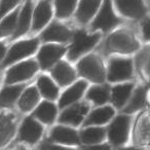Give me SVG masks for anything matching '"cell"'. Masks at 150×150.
I'll use <instances>...</instances> for the list:
<instances>
[{
  "label": "cell",
  "instance_id": "e0dca14e",
  "mask_svg": "<svg viewBox=\"0 0 150 150\" xmlns=\"http://www.w3.org/2000/svg\"><path fill=\"white\" fill-rule=\"evenodd\" d=\"M72 32L67 26L52 22L42 31L40 39L44 42H66L70 39Z\"/></svg>",
  "mask_w": 150,
  "mask_h": 150
},
{
  "label": "cell",
  "instance_id": "7c38bea8",
  "mask_svg": "<svg viewBox=\"0 0 150 150\" xmlns=\"http://www.w3.org/2000/svg\"><path fill=\"white\" fill-rule=\"evenodd\" d=\"M18 127V117L13 112H0V148L4 147L15 137Z\"/></svg>",
  "mask_w": 150,
  "mask_h": 150
},
{
  "label": "cell",
  "instance_id": "30bf717a",
  "mask_svg": "<svg viewBox=\"0 0 150 150\" xmlns=\"http://www.w3.org/2000/svg\"><path fill=\"white\" fill-rule=\"evenodd\" d=\"M66 47L60 44H43L37 54V62L41 69L45 70L52 67L61 60L66 52Z\"/></svg>",
  "mask_w": 150,
  "mask_h": 150
},
{
  "label": "cell",
  "instance_id": "44dd1931",
  "mask_svg": "<svg viewBox=\"0 0 150 150\" xmlns=\"http://www.w3.org/2000/svg\"><path fill=\"white\" fill-rule=\"evenodd\" d=\"M148 86H140L134 93H132L127 105L123 108L122 112L125 114H132L138 110H142L148 106Z\"/></svg>",
  "mask_w": 150,
  "mask_h": 150
},
{
  "label": "cell",
  "instance_id": "7402d4cb",
  "mask_svg": "<svg viewBox=\"0 0 150 150\" xmlns=\"http://www.w3.org/2000/svg\"><path fill=\"white\" fill-rule=\"evenodd\" d=\"M39 101L40 94L38 92L37 86H31L29 88H24L17 102L20 110L24 113H28L34 110V108L38 105Z\"/></svg>",
  "mask_w": 150,
  "mask_h": 150
},
{
  "label": "cell",
  "instance_id": "8992f818",
  "mask_svg": "<svg viewBox=\"0 0 150 150\" xmlns=\"http://www.w3.org/2000/svg\"><path fill=\"white\" fill-rule=\"evenodd\" d=\"M132 118L129 115L122 114L115 117L108 127L107 137L111 144L116 146L123 145L127 142L131 129Z\"/></svg>",
  "mask_w": 150,
  "mask_h": 150
},
{
  "label": "cell",
  "instance_id": "2e32d148",
  "mask_svg": "<svg viewBox=\"0 0 150 150\" xmlns=\"http://www.w3.org/2000/svg\"><path fill=\"white\" fill-rule=\"evenodd\" d=\"M50 74L60 86H68L76 79V71L66 61H58L52 67Z\"/></svg>",
  "mask_w": 150,
  "mask_h": 150
},
{
  "label": "cell",
  "instance_id": "484cf974",
  "mask_svg": "<svg viewBox=\"0 0 150 150\" xmlns=\"http://www.w3.org/2000/svg\"><path fill=\"white\" fill-rule=\"evenodd\" d=\"M102 0H80L76 11V19L80 24H88L96 16Z\"/></svg>",
  "mask_w": 150,
  "mask_h": 150
},
{
  "label": "cell",
  "instance_id": "d4e9b609",
  "mask_svg": "<svg viewBox=\"0 0 150 150\" xmlns=\"http://www.w3.org/2000/svg\"><path fill=\"white\" fill-rule=\"evenodd\" d=\"M26 88V83L6 84L5 88L0 91V107L11 108L17 103L22 92Z\"/></svg>",
  "mask_w": 150,
  "mask_h": 150
},
{
  "label": "cell",
  "instance_id": "1f68e13d",
  "mask_svg": "<svg viewBox=\"0 0 150 150\" xmlns=\"http://www.w3.org/2000/svg\"><path fill=\"white\" fill-rule=\"evenodd\" d=\"M78 0H54L56 16L58 19H66L74 13Z\"/></svg>",
  "mask_w": 150,
  "mask_h": 150
},
{
  "label": "cell",
  "instance_id": "f546056e",
  "mask_svg": "<svg viewBox=\"0 0 150 150\" xmlns=\"http://www.w3.org/2000/svg\"><path fill=\"white\" fill-rule=\"evenodd\" d=\"M20 9H21V7L17 6L13 9V11L8 13L0 20V38H4L13 35L16 27H17V21Z\"/></svg>",
  "mask_w": 150,
  "mask_h": 150
},
{
  "label": "cell",
  "instance_id": "277c9868",
  "mask_svg": "<svg viewBox=\"0 0 150 150\" xmlns=\"http://www.w3.org/2000/svg\"><path fill=\"white\" fill-rule=\"evenodd\" d=\"M39 69L38 62L34 59L22 61L11 66L5 73V84H15L29 80Z\"/></svg>",
  "mask_w": 150,
  "mask_h": 150
},
{
  "label": "cell",
  "instance_id": "f1b7e54d",
  "mask_svg": "<svg viewBox=\"0 0 150 150\" xmlns=\"http://www.w3.org/2000/svg\"><path fill=\"white\" fill-rule=\"evenodd\" d=\"M37 88L40 96L48 101H54L59 98V88L47 75H40L37 79Z\"/></svg>",
  "mask_w": 150,
  "mask_h": 150
},
{
  "label": "cell",
  "instance_id": "d6a6232c",
  "mask_svg": "<svg viewBox=\"0 0 150 150\" xmlns=\"http://www.w3.org/2000/svg\"><path fill=\"white\" fill-rule=\"evenodd\" d=\"M136 66H137V70L142 75V77L145 78L147 82L148 76H149V47L148 46H146L137 56Z\"/></svg>",
  "mask_w": 150,
  "mask_h": 150
},
{
  "label": "cell",
  "instance_id": "ffe728a7",
  "mask_svg": "<svg viewBox=\"0 0 150 150\" xmlns=\"http://www.w3.org/2000/svg\"><path fill=\"white\" fill-rule=\"evenodd\" d=\"M32 13H33V2H32V0H27L25 4L23 5V7H21V9H20L17 21V27H16L15 32L13 33L11 40L18 39L29 31L32 22Z\"/></svg>",
  "mask_w": 150,
  "mask_h": 150
},
{
  "label": "cell",
  "instance_id": "83f0119b",
  "mask_svg": "<svg viewBox=\"0 0 150 150\" xmlns=\"http://www.w3.org/2000/svg\"><path fill=\"white\" fill-rule=\"evenodd\" d=\"M134 90V84L127 82L114 86L111 88V101L117 109L122 108L129 101Z\"/></svg>",
  "mask_w": 150,
  "mask_h": 150
},
{
  "label": "cell",
  "instance_id": "cb8c5ba5",
  "mask_svg": "<svg viewBox=\"0 0 150 150\" xmlns=\"http://www.w3.org/2000/svg\"><path fill=\"white\" fill-rule=\"evenodd\" d=\"M115 114V110L111 106H103L95 109L94 111L86 116L83 121L84 127L88 125H102L109 122L113 118Z\"/></svg>",
  "mask_w": 150,
  "mask_h": 150
},
{
  "label": "cell",
  "instance_id": "603a6c76",
  "mask_svg": "<svg viewBox=\"0 0 150 150\" xmlns=\"http://www.w3.org/2000/svg\"><path fill=\"white\" fill-rule=\"evenodd\" d=\"M58 113V108L52 101H43L38 103L37 106L34 108L32 117L44 125H52Z\"/></svg>",
  "mask_w": 150,
  "mask_h": 150
},
{
  "label": "cell",
  "instance_id": "9c48e42d",
  "mask_svg": "<svg viewBox=\"0 0 150 150\" xmlns=\"http://www.w3.org/2000/svg\"><path fill=\"white\" fill-rule=\"evenodd\" d=\"M88 111H90V106L88 103H73L69 105L67 109L62 111L58 120L63 125L78 127L84 120Z\"/></svg>",
  "mask_w": 150,
  "mask_h": 150
},
{
  "label": "cell",
  "instance_id": "9a60e30c",
  "mask_svg": "<svg viewBox=\"0 0 150 150\" xmlns=\"http://www.w3.org/2000/svg\"><path fill=\"white\" fill-rule=\"evenodd\" d=\"M114 5L119 13L132 19H142L147 13L143 0H114Z\"/></svg>",
  "mask_w": 150,
  "mask_h": 150
},
{
  "label": "cell",
  "instance_id": "5bb4252c",
  "mask_svg": "<svg viewBox=\"0 0 150 150\" xmlns=\"http://www.w3.org/2000/svg\"><path fill=\"white\" fill-rule=\"evenodd\" d=\"M52 17V5L50 0H41L32 13V32L42 30Z\"/></svg>",
  "mask_w": 150,
  "mask_h": 150
},
{
  "label": "cell",
  "instance_id": "4fadbf2b",
  "mask_svg": "<svg viewBox=\"0 0 150 150\" xmlns=\"http://www.w3.org/2000/svg\"><path fill=\"white\" fill-rule=\"evenodd\" d=\"M133 143L140 146L149 144V112L148 109H142L134 122Z\"/></svg>",
  "mask_w": 150,
  "mask_h": 150
},
{
  "label": "cell",
  "instance_id": "836d02e7",
  "mask_svg": "<svg viewBox=\"0 0 150 150\" xmlns=\"http://www.w3.org/2000/svg\"><path fill=\"white\" fill-rule=\"evenodd\" d=\"M22 0H0V20L19 5Z\"/></svg>",
  "mask_w": 150,
  "mask_h": 150
},
{
  "label": "cell",
  "instance_id": "d6986e66",
  "mask_svg": "<svg viewBox=\"0 0 150 150\" xmlns=\"http://www.w3.org/2000/svg\"><path fill=\"white\" fill-rule=\"evenodd\" d=\"M86 88L88 82L86 80H78L74 83H71L59 99V108L64 109L65 107L77 102L84 95Z\"/></svg>",
  "mask_w": 150,
  "mask_h": 150
},
{
  "label": "cell",
  "instance_id": "e575fe53",
  "mask_svg": "<svg viewBox=\"0 0 150 150\" xmlns=\"http://www.w3.org/2000/svg\"><path fill=\"white\" fill-rule=\"evenodd\" d=\"M142 32L145 40H149V20L147 17H144V21L142 22Z\"/></svg>",
  "mask_w": 150,
  "mask_h": 150
},
{
  "label": "cell",
  "instance_id": "6da1fadb",
  "mask_svg": "<svg viewBox=\"0 0 150 150\" xmlns=\"http://www.w3.org/2000/svg\"><path fill=\"white\" fill-rule=\"evenodd\" d=\"M140 47L136 36L129 30H118L112 33L105 42V50L115 54H131Z\"/></svg>",
  "mask_w": 150,
  "mask_h": 150
},
{
  "label": "cell",
  "instance_id": "4316f807",
  "mask_svg": "<svg viewBox=\"0 0 150 150\" xmlns=\"http://www.w3.org/2000/svg\"><path fill=\"white\" fill-rule=\"evenodd\" d=\"M79 141L84 145H94L103 143L106 138V129L103 127H93L88 125L82 129L79 134Z\"/></svg>",
  "mask_w": 150,
  "mask_h": 150
},
{
  "label": "cell",
  "instance_id": "ac0fdd59",
  "mask_svg": "<svg viewBox=\"0 0 150 150\" xmlns=\"http://www.w3.org/2000/svg\"><path fill=\"white\" fill-rule=\"evenodd\" d=\"M50 139L52 143L63 144L66 146L78 145L80 143L77 131L65 125L54 127L50 132Z\"/></svg>",
  "mask_w": 150,
  "mask_h": 150
},
{
  "label": "cell",
  "instance_id": "d590c367",
  "mask_svg": "<svg viewBox=\"0 0 150 150\" xmlns=\"http://www.w3.org/2000/svg\"><path fill=\"white\" fill-rule=\"evenodd\" d=\"M7 52V47L4 44V42L0 41V63L2 62L3 59L5 58V54Z\"/></svg>",
  "mask_w": 150,
  "mask_h": 150
},
{
  "label": "cell",
  "instance_id": "3957f363",
  "mask_svg": "<svg viewBox=\"0 0 150 150\" xmlns=\"http://www.w3.org/2000/svg\"><path fill=\"white\" fill-rule=\"evenodd\" d=\"M101 34L95 33L88 35L84 30H78L73 35V42L68 50L67 57L70 61H76L82 54L90 52L100 40Z\"/></svg>",
  "mask_w": 150,
  "mask_h": 150
},
{
  "label": "cell",
  "instance_id": "8fae6325",
  "mask_svg": "<svg viewBox=\"0 0 150 150\" xmlns=\"http://www.w3.org/2000/svg\"><path fill=\"white\" fill-rule=\"evenodd\" d=\"M43 127L34 117L27 116L21 123L19 140L27 144H35L42 136Z\"/></svg>",
  "mask_w": 150,
  "mask_h": 150
},
{
  "label": "cell",
  "instance_id": "ba28073f",
  "mask_svg": "<svg viewBox=\"0 0 150 150\" xmlns=\"http://www.w3.org/2000/svg\"><path fill=\"white\" fill-rule=\"evenodd\" d=\"M106 77L110 82H120L132 79L133 61L131 59L112 58L109 62Z\"/></svg>",
  "mask_w": 150,
  "mask_h": 150
},
{
  "label": "cell",
  "instance_id": "52a82bcc",
  "mask_svg": "<svg viewBox=\"0 0 150 150\" xmlns=\"http://www.w3.org/2000/svg\"><path fill=\"white\" fill-rule=\"evenodd\" d=\"M120 22L121 21L115 16L113 11L112 0H103L102 6L100 9H98L96 18L92 24V29L94 31L101 30L103 32H107L118 25Z\"/></svg>",
  "mask_w": 150,
  "mask_h": 150
},
{
  "label": "cell",
  "instance_id": "4dcf8cb0",
  "mask_svg": "<svg viewBox=\"0 0 150 150\" xmlns=\"http://www.w3.org/2000/svg\"><path fill=\"white\" fill-rule=\"evenodd\" d=\"M86 99L96 105H104L109 100V88L106 86H94L86 92Z\"/></svg>",
  "mask_w": 150,
  "mask_h": 150
},
{
  "label": "cell",
  "instance_id": "7a4b0ae2",
  "mask_svg": "<svg viewBox=\"0 0 150 150\" xmlns=\"http://www.w3.org/2000/svg\"><path fill=\"white\" fill-rule=\"evenodd\" d=\"M77 71L82 77L95 83H103L106 78V69L98 54H88L77 63Z\"/></svg>",
  "mask_w": 150,
  "mask_h": 150
},
{
  "label": "cell",
  "instance_id": "5b68a950",
  "mask_svg": "<svg viewBox=\"0 0 150 150\" xmlns=\"http://www.w3.org/2000/svg\"><path fill=\"white\" fill-rule=\"evenodd\" d=\"M39 45V40L37 38H32V39L21 40V41L15 43L8 50H7L5 58L1 63V66L5 67L8 65H13L19 61L28 58L31 54H35Z\"/></svg>",
  "mask_w": 150,
  "mask_h": 150
}]
</instances>
